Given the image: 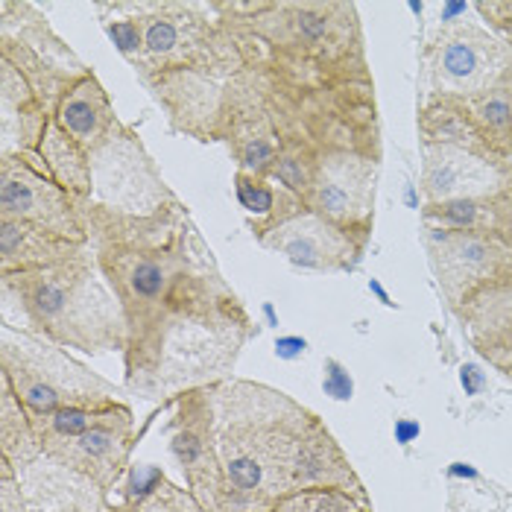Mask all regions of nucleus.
<instances>
[{"label":"nucleus","instance_id":"obj_4","mask_svg":"<svg viewBox=\"0 0 512 512\" xmlns=\"http://www.w3.org/2000/svg\"><path fill=\"white\" fill-rule=\"evenodd\" d=\"M229 27L261 44L278 71L308 85L372 82L355 3L217 0Z\"/></svg>","mask_w":512,"mask_h":512},{"label":"nucleus","instance_id":"obj_15","mask_svg":"<svg viewBox=\"0 0 512 512\" xmlns=\"http://www.w3.org/2000/svg\"><path fill=\"white\" fill-rule=\"evenodd\" d=\"M258 243L270 252L284 255L293 267L311 273H349L366 255V249H360L343 229L322 220L314 211L290 217L273 232L258 237Z\"/></svg>","mask_w":512,"mask_h":512},{"label":"nucleus","instance_id":"obj_1","mask_svg":"<svg viewBox=\"0 0 512 512\" xmlns=\"http://www.w3.org/2000/svg\"><path fill=\"white\" fill-rule=\"evenodd\" d=\"M97 267L126 316L123 384L147 401L217 387L232 378L258 322L197 229L185 202L123 214L88 202Z\"/></svg>","mask_w":512,"mask_h":512},{"label":"nucleus","instance_id":"obj_24","mask_svg":"<svg viewBox=\"0 0 512 512\" xmlns=\"http://www.w3.org/2000/svg\"><path fill=\"white\" fill-rule=\"evenodd\" d=\"M460 322L477 355L486 357L498 372L512 375V293L483 302Z\"/></svg>","mask_w":512,"mask_h":512},{"label":"nucleus","instance_id":"obj_21","mask_svg":"<svg viewBox=\"0 0 512 512\" xmlns=\"http://www.w3.org/2000/svg\"><path fill=\"white\" fill-rule=\"evenodd\" d=\"M109 512H205L191 489L176 486L164 469L153 463L129 466L115 495H109Z\"/></svg>","mask_w":512,"mask_h":512},{"label":"nucleus","instance_id":"obj_6","mask_svg":"<svg viewBox=\"0 0 512 512\" xmlns=\"http://www.w3.org/2000/svg\"><path fill=\"white\" fill-rule=\"evenodd\" d=\"M0 381L12 387L33 419L59 413L65 407L123 401L112 381L91 372L65 349L12 325H0Z\"/></svg>","mask_w":512,"mask_h":512},{"label":"nucleus","instance_id":"obj_29","mask_svg":"<svg viewBox=\"0 0 512 512\" xmlns=\"http://www.w3.org/2000/svg\"><path fill=\"white\" fill-rule=\"evenodd\" d=\"M325 393L331 395V398H337V401H346V398H352V381H349V375L343 372V366L337 363V360H328L325 363Z\"/></svg>","mask_w":512,"mask_h":512},{"label":"nucleus","instance_id":"obj_25","mask_svg":"<svg viewBox=\"0 0 512 512\" xmlns=\"http://www.w3.org/2000/svg\"><path fill=\"white\" fill-rule=\"evenodd\" d=\"M0 390V460L12 463L15 472H21L39 460L44 448L36 434L33 416L18 401V395L12 393V387L0 381Z\"/></svg>","mask_w":512,"mask_h":512},{"label":"nucleus","instance_id":"obj_14","mask_svg":"<svg viewBox=\"0 0 512 512\" xmlns=\"http://www.w3.org/2000/svg\"><path fill=\"white\" fill-rule=\"evenodd\" d=\"M132 448H135V416L129 404H120L106 422H100L88 434L47 445L44 454L74 472L91 477L106 495H112L132 466L129 463Z\"/></svg>","mask_w":512,"mask_h":512},{"label":"nucleus","instance_id":"obj_13","mask_svg":"<svg viewBox=\"0 0 512 512\" xmlns=\"http://www.w3.org/2000/svg\"><path fill=\"white\" fill-rule=\"evenodd\" d=\"M85 205L53 182L36 153L0 158V217H15L88 246Z\"/></svg>","mask_w":512,"mask_h":512},{"label":"nucleus","instance_id":"obj_9","mask_svg":"<svg viewBox=\"0 0 512 512\" xmlns=\"http://www.w3.org/2000/svg\"><path fill=\"white\" fill-rule=\"evenodd\" d=\"M434 94L474 97L512 85V47L477 24H445L425 47Z\"/></svg>","mask_w":512,"mask_h":512},{"label":"nucleus","instance_id":"obj_31","mask_svg":"<svg viewBox=\"0 0 512 512\" xmlns=\"http://www.w3.org/2000/svg\"><path fill=\"white\" fill-rule=\"evenodd\" d=\"M416 434H419V425H407V422H401V425H398V439H401V442H407L410 436H416Z\"/></svg>","mask_w":512,"mask_h":512},{"label":"nucleus","instance_id":"obj_17","mask_svg":"<svg viewBox=\"0 0 512 512\" xmlns=\"http://www.w3.org/2000/svg\"><path fill=\"white\" fill-rule=\"evenodd\" d=\"M30 512H109V495L85 474L47 454L18 472Z\"/></svg>","mask_w":512,"mask_h":512},{"label":"nucleus","instance_id":"obj_23","mask_svg":"<svg viewBox=\"0 0 512 512\" xmlns=\"http://www.w3.org/2000/svg\"><path fill=\"white\" fill-rule=\"evenodd\" d=\"M36 158L41 161V167L53 176V182L62 185L71 197L79 199V202H91V191H94L91 156L53 118L41 135Z\"/></svg>","mask_w":512,"mask_h":512},{"label":"nucleus","instance_id":"obj_26","mask_svg":"<svg viewBox=\"0 0 512 512\" xmlns=\"http://www.w3.org/2000/svg\"><path fill=\"white\" fill-rule=\"evenodd\" d=\"M120 404H126V401L97 404V407H65V410H59V413H50V416L33 419L36 434H39L41 439V448L88 434L91 428H97L100 422H106V419L118 410Z\"/></svg>","mask_w":512,"mask_h":512},{"label":"nucleus","instance_id":"obj_11","mask_svg":"<svg viewBox=\"0 0 512 512\" xmlns=\"http://www.w3.org/2000/svg\"><path fill=\"white\" fill-rule=\"evenodd\" d=\"M91 202L123 214H156L176 194L161 179L156 161L141 144V135L123 120L109 141L91 156Z\"/></svg>","mask_w":512,"mask_h":512},{"label":"nucleus","instance_id":"obj_18","mask_svg":"<svg viewBox=\"0 0 512 512\" xmlns=\"http://www.w3.org/2000/svg\"><path fill=\"white\" fill-rule=\"evenodd\" d=\"M47 123L50 115L30 82L0 62V158L36 153Z\"/></svg>","mask_w":512,"mask_h":512},{"label":"nucleus","instance_id":"obj_5","mask_svg":"<svg viewBox=\"0 0 512 512\" xmlns=\"http://www.w3.org/2000/svg\"><path fill=\"white\" fill-rule=\"evenodd\" d=\"M141 30L132 71L141 82L170 74L229 79L246 68V41L223 21L217 0H118Z\"/></svg>","mask_w":512,"mask_h":512},{"label":"nucleus","instance_id":"obj_20","mask_svg":"<svg viewBox=\"0 0 512 512\" xmlns=\"http://www.w3.org/2000/svg\"><path fill=\"white\" fill-rule=\"evenodd\" d=\"M79 249H85V246L68 240V237L53 235L47 229H39V226L15 220V217H0V276L59 264V261L77 255Z\"/></svg>","mask_w":512,"mask_h":512},{"label":"nucleus","instance_id":"obj_32","mask_svg":"<svg viewBox=\"0 0 512 512\" xmlns=\"http://www.w3.org/2000/svg\"><path fill=\"white\" fill-rule=\"evenodd\" d=\"M463 384H469V393L477 390V369H474V366H466V369H463Z\"/></svg>","mask_w":512,"mask_h":512},{"label":"nucleus","instance_id":"obj_10","mask_svg":"<svg viewBox=\"0 0 512 512\" xmlns=\"http://www.w3.org/2000/svg\"><path fill=\"white\" fill-rule=\"evenodd\" d=\"M378 173L381 156L337 150L319 161L311 191L305 194V208L343 229L360 249H366L375 226Z\"/></svg>","mask_w":512,"mask_h":512},{"label":"nucleus","instance_id":"obj_22","mask_svg":"<svg viewBox=\"0 0 512 512\" xmlns=\"http://www.w3.org/2000/svg\"><path fill=\"white\" fill-rule=\"evenodd\" d=\"M425 226L460 229L474 235L498 237L512 243V197L507 191L492 197L451 199V202H425Z\"/></svg>","mask_w":512,"mask_h":512},{"label":"nucleus","instance_id":"obj_30","mask_svg":"<svg viewBox=\"0 0 512 512\" xmlns=\"http://www.w3.org/2000/svg\"><path fill=\"white\" fill-rule=\"evenodd\" d=\"M305 352V340H299V337H284V340H278L276 343V355L278 357H296Z\"/></svg>","mask_w":512,"mask_h":512},{"label":"nucleus","instance_id":"obj_19","mask_svg":"<svg viewBox=\"0 0 512 512\" xmlns=\"http://www.w3.org/2000/svg\"><path fill=\"white\" fill-rule=\"evenodd\" d=\"M53 120L77 141L88 156H94L109 141V135L118 129L120 123L115 103H112L109 91L103 88V82L97 79L94 71H88L59 100Z\"/></svg>","mask_w":512,"mask_h":512},{"label":"nucleus","instance_id":"obj_28","mask_svg":"<svg viewBox=\"0 0 512 512\" xmlns=\"http://www.w3.org/2000/svg\"><path fill=\"white\" fill-rule=\"evenodd\" d=\"M0 512H30L21 489V477L6 460H0Z\"/></svg>","mask_w":512,"mask_h":512},{"label":"nucleus","instance_id":"obj_16","mask_svg":"<svg viewBox=\"0 0 512 512\" xmlns=\"http://www.w3.org/2000/svg\"><path fill=\"white\" fill-rule=\"evenodd\" d=\"M512 164H498L454 144H422L425 202L492 197L507 191Z\"/></svg>","mask_w":512,"mask_h":512},{"label":"nucleus","instance_id":"obj_33","mask_svg":"<svg viewBox=\"0 0 512 512\" xmlns=\"http://www.w3.org/2000/svg\"><path fill=\"white\" fill-rule=\"evenodd\" d=\"M507 194H510V197H512V173H510V185H507Z\"/></svg>","mask_w":512,"mask_h":512},{"label":"nucleus","instance_id":"obj_2","mask_svg":"<svg viewBox=\"0 0 512 512\" xmlns=\"http://www.w3.org/2000/svg\"><path fill=\"white\" fill-rule=\"evenodd\" d=\"M214 413L226 512H267L299 492L314 410L270 384L232 375L214 387Z\"/></svg>","mask_w":512,"mask_h":512},{"label":"nucleus","instance_id":"obj_3","mask_svg":"<svg viewBox=\"0 0 512 512\" xmlns=\"http://www.w3.org/2000/svg\"><path fill=\"white\" fill-rule=\"evenodd\" d=\"M3 325L82 355L126 352V316L91 246L27 273L0 276Z\"/></svg>","mask_w":512,"mask_h":512},{"label":"nucleus","instance_id":"obj_12","mask_svg":"<svg viewBox=\"0 0 512 512\" xmlns=\"http://www.w3.org/2000/svg\"><path fill=\"white\" fill-rule=\"evenodd\" d=\"M170 407L167 436L185 477V489H191L205 512H226V474L217 451L214 387L179 395Z\"/></svg>","mask_w":512,"mask_h":512},{"label":"nucleus","instance_id":"obj_8","mask_svg":"<svg viewBox=\"0 0 512 512\" xmlns=\"http://www.w3.org/2000/svg\"><path fill=\"white\" fill-rule=\"evenodd\" d=\"M0 62L30 82L50 118L59 100L91 71L27 0H0Z\"/></svg>","mask_w":512,"mask_h":512},{"label":"nucleus","instance_id":"obj_7","mask_svg":"<svg viewBox=\"0 0 512 512\" xmlns=\"http://www.w3.org/2000/svg\"><path fill=\"white\" fill-rule=\"evenodd\" d=\"M425 249L442 299L457 319L512 293V243L507 240L428 226Z\"/></svg>","mask_w":512,"mask_h":512},{"label":"nucleus","instance_id":"obj_27","mask_svg":"<svg viewBox=\"0 0 512 512\" xmlns=\"http://www.w3.org/2000/svg\"><path fill=\"white\" fill-rule=\"evenodd\" d=\"M235 197L240 208L252 217L249 223H264L276 214L281 188L267 176H252L235 170Z\"/></svg>","mask_w":512,"mask_h":512}]
</instances>
